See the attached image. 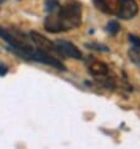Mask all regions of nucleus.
<instances>
[{
    "label": "nucleus",
    "mask_w": 140,
    "mask_h": 149,
    "mask_svg": "<svg viewBox=\"0 0 140 149\" xmlns=\"http://www.w3.org/2000/svg\"><path fill=\"white\" fill-rule=\"evenodd\" d=\"M94 5L106 14H116L119 0H93Z\"/></svg>",
    "instance_id": "6"
},
{
    "label": "nucleus",
    "mask_w": 140,
    "mask_h": 149,
    "mask_svg": "<svg viewBox=\"0 0 140 149\" xmlns=\"http://www.w3.org/2000/svg\"><path fill=\"white\" fill-rule=\"evenodd\" d=\"M4 1H5V0H0V4H3Z\"/></svg>",
    "instance_id": "8"
},
{
    "label": "nucleus",
    "mask_w": 140,
    "mask_h": 149,
    "mask_svg": "<svg viewBox=\"0 0 140 149\" xmlns=\"http://www.w3.org/2000/svg\"><path fill=\"white\" fill-rule=\"evenodd\" d=\"M56 50L59 53V55L61 56H68V58H73V59H81V52L78 49L73 43L65 40H59L55 43Z\"/></svg>",
    "instance_id": "4"
},
{
    "label": "nucleus",
    "mask_w": 140,
    "mask_h": 149,
    "mask_svg": "<svg viewBox=\"0 0 140 149\" xmlns=\"http://www.w3.org/2000/svg\"><path fill=\"white\" fill-rule=\"evenodd\" d=\"M138 13V4L135 0H119L116 15L121 19H131Z\"/></svg>",
    "instance_id": "3"
},
{
    "label": "nucleus",
    "mask_w": 140,
    "mask_h": 149,
    "mask_svg": "<svg viewBox=\"0 0 140 149\" xmlns=\"http://www.w3.org/2000/svg\"><path fill=\"white\" fill-rule=\"evenodd\" d=\"M129 43H130V49H129V56L133 63H135L140 67V38L135 35H129Z\"/></svg>",
    "instance_id": "5"
},
{
    "label": "nucleus",
    "mask_w": 140,
    "mask_h": 149,
    "mask_svg": "<svg viewBox=\"0 0 140 149\" xmlns=\"http://www.w3.org/2000/svg\"><path fill=\"white\" fill-rule=\"evenodd\" d=\"M48 15L44 26L49 33H63L81 24V5L78 1L61 4L59 0H46Z\"/></svg>",
    "instance_id": "1"
},
{
    "label": "nucleus",
    "mask_w": 140,
    "mask_h": 149,
    "mask_svg": "<svg viewBox=\"0 0 140 149\" xmlns=\"http://www.w3.org/2000/svg\"><path fill=\"white\" fill-rule=\"evenodd\" d=\"M89 73L94 77L99 84L106 86V88H113L115 85L114 78L110 75V70L108 68V65L101 63V61L94 60L89 64Z\"/></svg>",
    "instance_id": "2"
},
{
    "label": "nucleus",
    "mask_w": 140,
    "mask_h": 149,
    "mask_svg": "<svg viewBox=\"0 0 140 149\" xmlns=\"http://www.w3.org/2000/svg\"><path fill=\"white\" fill-rule=\"evenodd\" d=\"M108 30L110 31V34H116V33L120 30V26L116 22H110L108 24Z\"/></svg>",
    "instance_id": "7"
}]
</instances>
